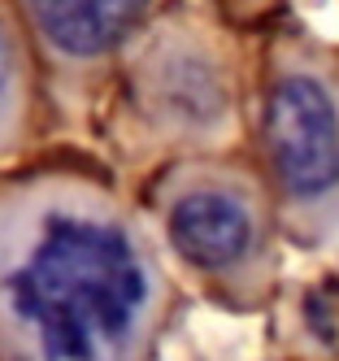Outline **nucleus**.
<instances>
[{"label": "nucleus", "mask_w": 339, "mask_h": 361, "mask_svg": "<svg viewBox=\"0 0 339 361\" xmlns=\"http://www.w3.org/2000/svg\"><path fill=\"white\" fill-rule=\"evenodd\" d=\"M148 300L135 244L113 222L52 214L9 274V305L44 361H109Z\"/></svg>", "instance_id": "1"}, {"label": "nucleus", "mask_w": 339, "mask_h": 361, "mask_svg": "<svg viewBox=\"0 0 339 361\" xmlns=\"http://www.w3.org/2000/svg\"><path fill=\"white\" fill-rule=\"evenodd\" d=\"M266 152L283 192L318 204L339 192V109L309 70H287L266 96Z\"/></svg>", "instance_id": "2"}, {"label": "nucleus", "mask_w": 339, "mask_h": 361, "mask_svg": "<svg viewBox=\"0 0 339 361\" xmlns=\"http://www.w3.org/2000/svg\"><path fill=\"white\" fill-rule=\"evenodd\" d=\"M170 240L192 266L226 270L252 248V214L230 192H187L170 209Z\"/></svg>", "instance_id": "3"}, {"label": "nucleus", "mask_w": 339, "mask_h": 361, "mask_svg": "<svg viewBox=\"0 0 339 361\" xmlns=\"http://www.w3.org/2000/svg\"><path fill=\"white\" fill-rule=\"evenodd\" d=\"M144 5L148 0H31L39 31L61 53H74V57H92L118 44L135 27Z\"/></svg>", "instance_id": "4"}, {"label": "nucleus", "mask_w": 339, "mask_h": 361, "mask_svg": "<svg viewBox=\"0 0 339 361\" xmlns=\"http://www.w3.org/2000/svg\"><path fill=\"white\" fill-rule=\"evenodd\" d=\"M9 79V44H5V31H0V87Z\"/></svg>", "instance_id": "5"}]
</instances>
